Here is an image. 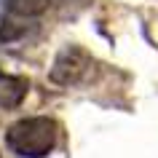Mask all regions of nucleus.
<instances>
[{"label":"nucleus","mask_w":158,"mask_h":158,"mask_svg":"<svg viewBox=\"0 0 158 158\" xmlns=\"http://www.w3.org/2000/svg\"><path fill=\"white\" fill-rule=\"evenodd\" d=\"M56 139H59V126L48 115L22 118L6 131L8 150L22 158H46L56 148Z\"/></svg>","instance_id":"f257e3e1"},{"label":"nucleus","mask_w":158,"mask_h":158,"mask_svg":"<svg viewBox=\"0 0 158 158\" xmlns=\"http://www.w3.org/2000/svg\"><path fill=\"white\" fill-rule=\"evenodd\" d=\"M91 67H94V59L89 51H83L81 46H64L54 59L48 78L56 86H75L91 73Z\"/></svg>","instance_id":"f03ea898"},{"label":"nucleus","mask_w":158,"mask_h":158,"mask_svg":"<svg viewBox=\"0 0 158 158\" xmlns=\"http://www.w3.org/2000/svg\"><path fill=\"white\" fill-rule=\"evenodd\" d=\"M27 91H30V83L27 78H19V75H0V107H19L24 102Z\"/></svg>","instance_id":"7ed1b4c3"},{"label":"nucleus","mask_w":158,"mask_h":158,"mask_svg":"<svg viewBox=\"0 0 158 158\" xmlns=\"http://www.w3.org/2000/svg\"><path fill=\"white\" fill-rule=\"evenodd\" d=\"M3 6L14 16L30 19V16H40L43 11L51 6V0H3Z\"/></svg>","instance_id":"20e7f679"},{"label":"nucleus","mask_w":158,"mask_h":158,"mask_svg":"<svg viewBox=\"0 0 158 158\" xmlns=\"http://www.w3.org/2000/svg\"><path fill=\"white\" fill-rule=\"evenodd\" d=\"M89 3H91V0H56V6L62 8L64 16H67V14H70V16H78L81 11L89 8Z\"/></svg>","instance_id":"39448f33"}]
</instances>
